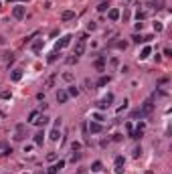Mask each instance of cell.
<instances>
[{
  "label": "cell",
  "instance_id": "cell-1",
  "mask_svg": "<svg viewBox=\"0 0 172 174\" xmlns=\"http://www.w3.org/2000/svg\"><path fill=\"white\" fill-rule=\"evenodd\" d=\"M140 111H142V116H144V117H146V116H150V114L154 111V101H152V99L144 101V105L140 107Z\"/></svg>",
  "mask_w": 172,
  "mask_h": 174
},
{
  "label": "cell",
  "instance_id": "cell-2",
  "mask_svg": "<svg viewBox=\"0 0 172 174\" xmlns=\"http://www.w3.org/2000/svg\"><path fill=\"white\" fill-rule=\"evenodd\" d=\"M24 138H26V126H24V124H18V126H16V136H14V140H16V142H23Z\"/></svg>",
  "mask_w": 172,
  "mask_h": 174
},
{
  "label": "cell",
  "instance_id": "cell-3",
  "mask_svg": "<svg viewBox=\"0 0 172 174\" xmlns=\"http://www.w3.org/2000/svg\"><path fill=\"white\" fill-rule=\"evenodd\" d=\"M24 14H26V8H24L23 4H16V6L12 8V16H14V18H18V20L24 18Z\"/></svg>",
  "mask_w": 172,
  "mask_h": 174
},
{
  "label": "cell",
  "instance_id": "cell-4",
  "mask_svg": "<svg viewBox=\"0 0 172 174\" xmlns=\"http://www.w3.org/2000/svg\"><path fill=\"white\" fill-rule=\"evenodd\" d=\"M63 168H65V160H59L57 164L49 166V170H47V174H59V170H63Z\"/></svg>",
  "mask_w": 172,
  "mask_h": 174
},
{
  "label": "cell",
  "instance_id": "cell-5",
  "mask_svg": "<svg viewBox=\"0 0 172 174\" xmlns=\"http://www.w3.org/2000/svg\"><path fill=\"white\" fill-rule=\"evenodd\" d=\"M71 39H73L71 35H65V36H63V39H61V41L57 43V47H55V51H61V49H65V47H69V45H71Z\"/></svg>",
  "mask_w": 172,
  "mask_h": 174
},
{
  "label": "cell",
  "instance_id": "cell-6",
  "mask_svg": "<svg viewBox=\"0 0 172 174\" xmlns=\"http://www.w3.org/2000/svg\"><path fill=\"white\" fill-rule=\"evenodd\" d=\"M83 51H85V41H77V45H75V53H73V55H75V57H79V55H83Z\"/></svg>",
  "mask_w": 172,
  "mask_h": 174
},
{
  "label": "cell",
  "instance_id": "cell-7",
  "mask_svg": "<svg viewBox=\"0 0 172 174\" xmlns=\"http://www.w3.org/2000/svg\"><path fill=\"white\" fill-rule=\"evenodd\" d=\"M89 132H91V134H99V132H103V126L99 122H91V124H89Z\"/></svg>",
  "mask_w": 172,
  "mask_h": 174
},
{
  "label": "cell",
  "instance_id": "cell-8",
  "mask_svg": "<svg viewBox=\"0 0 172 174\" xmlns=\"http://www.w3.org/2000/svg\"><path fill=\"white\" fill-rule=\"evenodd\" d=\"M33 124L34 126H47V124H49V116H45V114H43V116H36V119H34Z\"/></svg>",
  "mask_w": 172,
  "mask_h": 174
},
{
  "label": "cell",
  "instance_id": "cell-9",
  "mask_svg": "<svg viewBox=\"0 0 172 174\" xmlns=\"http://www.w3.org/2000/svg\"><path fill=\"white\" fill-rule=\"evenodd\" d=\"M67 99H69V93H67V91H63V89H59V93H57V101H59V103H67Z\"/></svg>",
  "mask_w": 172,
  "mask_h": 174
},
{
  "label": "cell",
  "instance_id": "cell-10",
  "mask_svg": "<svg viewBox=\"0 0 172 174\" xmlns=\"http://www.w3.org/2000/svg\"><path fill=\"white\" fill-rule=\"evenodd\" d=\"M10 146H8V144H6V142H0V156H8V154H10Z\"/></svg>",
  "mask_w": 172,
  "mask_h": 174
},
{
  "label": "cell",
  "instance_id": "cell-11",
  "mask_svg": "<svg viewBox=\"0 0 172 174\" xmlns=\"http://www.w3.org/2000/svg\"><path fill=\"white\" fill-rule=\"evenodd\" d=\"M150 8H154V10L164 8V0H150Z\"/></svg>",
  "mask_w": 172,
  "mask_h": 174
},
{
  "label": "cell",
  "instance_id": "cell-12",
  "mask_svg": "<svg viewBox=\"0 0 172 174\" xmlns=\"http://www.w3.org/2000/svg\"><path fill=\"white\" fill-rule=\"evenodd\" d=\"M73 18H75V12L73 10H65L61 14V20H65V23H67V20H73Z\"/></svg>",
  "mask_w": 172,
  "mask_h": 174
},
{
  "label": "cell",
  "instance_id": "cell-13",
  "mask_svg": "<svg viewBox=\"0 0 172 174\" xmlns=\"http://www.w3.org/2000/svg\"><path fill=\"white\" fill-rule=\"evenodd\" d=\"M120 14H122V12L117 10V8H109V12H107L109 20H117V18H120Z\"/></svg>",
  "mask_w": 172,
  "mask_h": 174
},
{
  "label": "cell",
  "instance_id": "cell-14",
  "mask_svg": "<svg viewBox=\"0 0 172 174\" xmlns=\"http://www.w3.org/2000/svg\"><path fill=\"white\" fill-rule=\"evenodd\" d=\"M43 142H45V134H43V132H36V134H34V144H36V146H43Z\"/></svg>",
  "mask_w": 172,
  "mask_h": 174
},
{
  "label": "cell",
  "instance_id": "cell-15",
  "mask_svg": "<svg viewBox=\"0 0 172 174\" xmlns=\"http://www.w3.org/2000/svg\"><path fill=\"white\" fill-rule=\"evenodd\" d=\"M55 81H57V75L53 73V75H51V77H49V79L45 81V89H51V87L55 85Z\"/></svg>",
  "mask_w": 172,
  "mask_h": 174
},
{
  "label": "cell",
  "instance_id": "cell-16",
  "mask_svg": "<svg viewBox=\"0 0 172 174\" xmlns=\"http://www.w3.org/2000/svg\"><path fill=\"white\" fill-rule=\"evenodd\" d=\"M43 47H45V41H43V39H39V41H34V43H33V51H34V53H39Z\"/></svg>",
  "mask_w": 172,
  "mask_h": 174
},
{
  "label": "cell",
  "instance_id": "cell-17",
  "mask_svg": "<svg viewBox=\"0 0 172 174\" xmlns=\"http://www.w3.org/2000/svg\"><path fill=\"white\" fill-rule=\"evenodd\" d=\"M49 138L53 140V142H57V140L61 138V132H59V128H53V130H51V134H49Z\"/></svg>",
  "mask_w": 172,
  "mask_h": 174
},
{
  "label": "cell",
  "instance_id": "cell-18",
  "mask_svg": "<svg viewBox=\"0 0 172 174\" xmlns=\"http://www.w3.org/2000/svg\"><path fill=\"white\" fill-rule=\"evenodd\" d=\"M109 81H112V77H109V75H103L101 79L97 81V87H105V85H107Z\"/></svg>",
  "mask_w": 172,
  "mask_h": 174
},
{
  "label": "cell",
  "instance_id": "cell-19",
  "mask_svg": "<svg viewBox=\"0 0 172 174\" xmlns=\"http://www.w3.org/2000/svg\"><path fill=\"white\" fill-rule=\"evenodd\" d=\"M23 79V69H14L12 71V81H20Z\"/></svg>",
  "mask_w": 172,
  "mask_h": 174
},
{
  "label": "cell",
  "instance_id": "cell-20",
  "mask_svg": "<svg viewBox=\"0 0 172 174\" xmlns=\"http://www.w3.org/2000/svg\"><path fill=\"white\" fill-rule=\"evenodd\" d=\"M150 55H152V49H150V47H144L142 53H140V59H148Z\"/></svg>",
  "mask_w": 172,
  "mask_h": 174
},
{
  "label": "cell",
  "instance_id": "cell-21",
  "mask_svg": "<svg viewBox=\"0 0 172 174\" xmlns=\"http://www.w3.org/2000/svg\"><path fill=\"white\" fill-rule=\"evenodd\" d=\"M91 170H93V172H101V170H103V164L99 162V160H95V162L91 164Z\"/></svg>",
  "mask_w": 172,
  "mask_h": 174
},
{
  "label": "cell",
  "instance_id": "cell-22",
  "mask_svg": "<svg viewBox=\"0 0 172 174\" xmlns=\"http://www.w3.org/2000/svg\"><path fill=\"white\" fill-rule=\"evenodd\" d=\"M146 16H148V12H146V10H138V14H136L138 23H140V20H144V18H146Z\"/></svg>",
  "mask_w": 172,
  "mask_h": 174
},
{
  "label": "cell",
  "instance_id": "cell-23",
  "mask_svg": "<svg viewBox=\"0 0 172 174\" xmlns=\"http://www.w3.org/2000/svg\"><path fill=\"white\" fill-rule=\"evenodd\" d=\"M69 95H73V97H77V95H79V89H77V87H75V85H71V87H69Z\"/></svg>",
  "mask_w": 172,
  "mask_h": 174
},
{
  "label": "cell",
  "instance_id": "cell-24",
  "mask_svg": "<svg viewBox=\"0 0 172 174\" xmlns=\"http://www.w3.org/2000/svg\"><path fill=\"white\" fill-rule=\"evenodd\" d=\"M57 55H59V51H53V53L49 55V59H47V61H49V63H55V61H57Z\"/></svg>",
  "mask_w": 172,
  "mask_h": 174
},
{
  "label": "cell",
  "instance_id": "cell-25",
  "mask_svg": "<svg viewBox=\"0 0 172 174\" xmlns=\"http://www.w3.org/2000/svg\"><path fill=\"white\" fill-rule=\"evenodd\" d=\"M107 6H109L107 2H99V4H97V10H99V12H105V10H107Z\"/></svg>",
  "mask_w": 172,
  "mask_h": 174
},
{
  "label": "cell",
  "instance_id": "cell-26",
  "mask_svg": "<svg viewBox=\"0 0 172 174\" xmlns=\"http://www.w3.org/2000/svg\"><path fill=\"white\" fill-rule=\"evenodd\" d=\"M132 39H134V43H146V36H142V35H134Z\"/></svg>",
  "mask_w": 172,
  "mask_h": 174
},
{
  "label": "cell",
  "instance_id": "cell-27",
  "mask_svg": "<svg viewBox=\"0 0 172 174\" xmlns=\"http://www.w3.org/2000/svg\"><path fill=\"white\" fill-rule=\"evenodd\" d=\"M103 67H105V65H103V59H97V61H95V69L103 71Z\"/></svg>",
  "mask_w": 172,
  "mask_h": 174
},
{
  "label": "cell",
  "instance_id": "cell-28",
  "mask_svg": "<svg viewBox=\"0 0 172 174\" xmlns=\"http://www.w3.org/2000/svg\"><path fill=\"white\" fill-rule=\"evenodd\" d=\"M162 31H164L162 23H154V33H162Z\"/></svg>",
  "mask_w": 172,
  "mask_h": 174
},
{
  "label": "cell",
  "instance_id": "cell-29",
  "mask_svg": "<svg viewBox=\"0 0 172 174\" xmlns=\"http://www.w3.org/2000/svg\"><path fill=\"white\" fill-rule=\"evenodd\" d=\"M138 117H140V119H142V111H140V109H136V111H132V119H138Z\"/></svg>",
  "mask_w": 172,
  "mask_h": 174
},
{
  "label": "cell",
  "instance_id": "cell-30",
  "mask_svg": "<svg viewBox=\"0 0 172 174\" xmlns=\"http://www.w3.org/2000/svg\"><path fill=\"white\" fill-rule=\"evenodd\" d=\"M124 156H115V166H124Z\"/></svg>",
  "mask_w": 172,
  "mask_h": 174
},
{
  "label": "cell",
  "instance_id": "cell-31",
  "mask_svg": "<svg viewBox=\"0 0 172 174\" xmlns=\"http://www.w3.org/2000/svg\"><path fill=\"white\" fill-rule=\"evenodd\" d=\"M115 47L124 51V49H126V47H128V43H126V41H117V43H115Z\"/></svg>",
  "mask_w": 172,
  "mask_h": 174
},
{
  "label": "cell",
  "instance_id": "cell-32",
  "mask_svg": "<svg viewBox=\"0 0 172 174\" xmlns=\"http://www.w3.org/2000/svg\"><path fill=\"white\" fill-rule=\"evenodd\" d=\"M103 101H105V103L109 105V103H112V101H114V95H112V93H107V95L103 97Z\"/></svg>",
  "mask_w": 172,
  "mask_h": 174
},
{
  "label": "cell",
  "instance_id": "cell-33",
  "mask_svg": "<svg viewBox=\"0 0 172 174\" xmlns=\"http://www.w3.org/2000/svg\"><path fill=\"white\" fill-rule=\"evenodd\" d=\"M36 116H39V111H31V114H28V122L33 124L34 119H36Z\"/></svg>",
  "mask_w": 172,
  "mask_h": 174
},
{
  "label": "cell",
  "instance_id": "cell-34",
  "mask_svg": "<svg viewBox=\"0 0 172 174\" xmlns=\"http://www.w3.org/2000/svg\"><path fill=\"white\" fill-rule=\"evenodd\" d=\"M142 156V148L138 146V148H134V158H140Z\"/></svg>",
  "mask_w": 172,
  "mask_h": 174
},
{
  "label": "cell",
  "instance_id": "cell-35",
  "mask_svg": "<svg viewBox=\"0 0 172 174\" xmlns=\"http://www.w3.org/2000/svg\"><path fill=\"white\" fill-rule=\"evenodd\" d=\"M79 148H81V144H79V142H73V144H71V150H73V152H77Z\"/></svg>",
  "mask_w": 172,
  "mask_h": 174
},
{
  "label": "cell",
  "instance_id": "cell-36",
  "mask_svg": "<svg viewBox=\"0 0 172 174\" xmlns=\"http://www.w3.org/2000/svg\"><path fill=\"white\" fill-rule=\"evenodd\" d=\"M0 97H2V99H10L12 93H10V91H2V95H0Z\"/></svg>",
  "mask_w": 172,
  "mask_h": 174
},
{
  "label": "cell",
  "instance_id": "cell-37",
  "mask_svg": "<svg viewBox=\"0 0 172 174\" xmlns=\"http://www.w3.org/2000/svg\"><path fill=\"white\" fill-rule=\"evenodd\" d=\"M93 119H95V122H103V116H101V114H93Z\"/></svg>",
  "mask_w": 172,
  "mask_h": 174
},
{
  "label": "cell",
  "instance_id": "cell-38",
  "mask_svg": "<svg viewBox=\"0 0 172 174\" xmlns=\"http://www.w3.org/2000/svg\"><path fill=\"white\" fill-rule=\"evenodd\" d=\"M77 59H79V57H67V65H73V63H77Z\"/></svg>",
  "mask_w": 172,
  "mask_h": 174
},
{
  "label": "cell",
  "instance_id": "cell-39",
  "mask_svg": "<svg viewBox=\"0 0 172 174\" xmlns=\"http://www.w3.org/2000/svg\"><path fill=\"white\" fill-rule=\"evenodd\" d=\"M97 107H99V109H105V107H109V105H107V103H105V101H103V99H101V101L97 103Z\"/></svg>",
  "mask_w": 172,
  "mask_h": 174
},
{
  "label": "cell",
  "instance_id": "cell-40",
  "mask_svg": "<svg viewBox=\"0 0 172 174\" xmlns=\"http://www.w3.org/2000/svg\"><path fill=\"white\" fill-rule=\"evenodd\" d=\"M63 79H65V81H73V75H71V73H65Z\"/></svg>",
  "mask_w": 172,
  "mask_h": 174
},
{
  "label": "cell",
  "instance_id": "cell-41",
  "mask_svg": "<svg viewBox=\"0 0 172 174\" xmlns=\"http://www.w3.org/2000/svg\"><path fill=\"white\" fill-rule=\"evenodd\" d=\"M85 85H87V89H89V91H91V89H95V87H93V83L89 81V79H85Z\"/></svg>",
  "mask_w": 172,
  "mask_h": 174
},
{
  "label": "cell",
  "instance_id": "cell-42",
  "mask_svg": "<svg viewBox=\"0 0 172 174\" xmlns=\"http://www.w3.org/2000/svg\"><path fill=\"white\" fill-rule=\"evenodd\" d=\"M55 158H57V154H55V152H51V154H47V160H55Z\"/></svg>",
  "mask_w": 172,
  "mask_h": 174
},
{
  "label": "cell",
  "instance_id": "cell-43",
  "mask_svg": "<svg viewBox=\"0 0 172 174\" xmlns=\"http://www.w3.org/2000/svg\"><path fill=\"white\" fill-rule=\"evenodd\" d=\"M115 174H124V166H115Z\"/></svg>",
  "mask_w": 172,
  "mask_h": 174
},
{
  "label": "cell",
  "instance_id": "cell-44",
  "mask_svg": "<svg viewBox=\"0 0 172 174\" xmlns=\"http://www.w3.org/2000/svg\"><path fill=\"white\" fill-rule=\"evenodd\" d=\"M114 142H122V134H114Z\"/></svg>",
  "mask_w": 172,
  "mask_h": 174
},
{
  "label": "cell",
  "instance_id": "cell-45",
  "mask_svg": "<svg viewBox=\"0 0 172 174\" xmlns=\"http://www.w3.org/2000/svg\"><path fill=\"white\" fill-rule=\"evenodd\" d=\"M36 174H45V172H43V170H39V172H36Z\"/></svg>",
  "mask_w": 172,
  "mask_h": 174
},
{
  "label": "cell",
  "instance_id": "cell-46",
  "mask_svg": "<svg viewBox=\"0 0 172 174\" xmlns=\"http://www.w3.org/2000/svg\"><path fill=\"white\" fill-rule=\"evenodd\" d=\"M8 2H16V0H8Z\"/></svg>",
  "mask_w": 172,
  "mask_h": 174
},
{
  "label": "cell",
  "instance_id": "cell-47",
  "mask_svg": "<svg viewBox=\"0 0 172 174\" xmlns=\"http://www.w3.org/2000/svg\"><path fill=\"white\" fill-rule=\"evenodd\" d=\"M146 174H152V172H146Z\"/></svg>",
  "mask_w": 172,
  "mask_h": 174
},
{
  "label": "cell",
  "instance_id": "cell-48",
  "mask_svg": "<svg viewBox=\"0 0 172 174\" xmlns=\"http://www.w3.org/2000/svg\"><path fill=\"white\" fill-rule=\"evenodd\" d=\"M0 8H2V4H0Z\"/></svg>",
  "mask_w": 172,
  "mask_h": 174
},
{
  "label": "cell",
  "instance_id": "cell-49",
  "mask_svg": "<svg viewBox=\"0 0 172 174\" xmlns=\"http://www.w3.org/2000/svg\"><path fill=\"white\" fill-rule=\"evenodd\" d=\"M128 2H132V0H128Z\"/></svg>",
  "mask_w": 172,
  "mask_h": 174
}]
</instances>
